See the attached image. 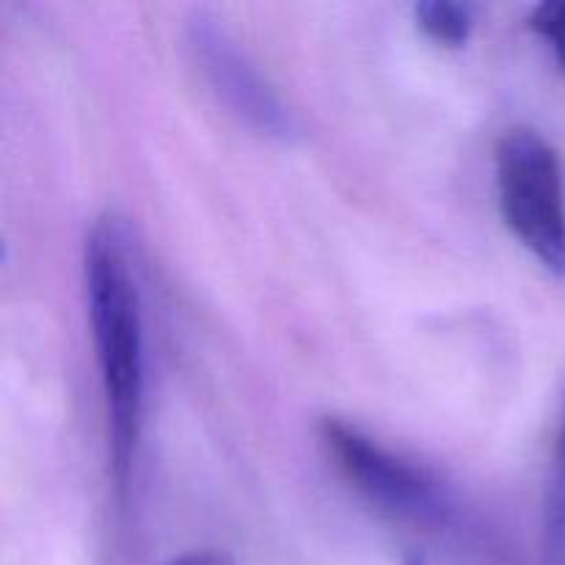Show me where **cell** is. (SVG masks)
Returning a JSON list of instances; mask_svg holds the SVG:
<instances>
[{
	"mask_svg": "<svg viewBox=\"0 0 565 565\" xmlns=\"http://www.w3.org/2000/svg\"><path fill=\"white\" fill-rule=\"evenodd\" d=\"M83 285L108 414L110 472L116 489L125 491L143 428L147 351L132 237L116 213L99 215L88 230L83 246Z\"/></svg>",
	"mask_w": 565,
	"mask_h": 565,
	"instance_id": "6da1fadb",
	"label": "cell"
},
{
	"mask_svg": "<svg viewBox=\"0 0 565 565\" xmlns=\"http://www.w3.org/2000/svg\"><path fill=\"white\" fill-rule=\"evenodd\" d=\"M497 191L505 224L550 274L565 276V171L557 149L533 127L497 141Z\"/></svg>",
	"mask_w": 565,
	"mask_h": 565,
	"instance_id": "7a4b0ae2",
	"label": "cell"
},
{
	"mask_svg": "<svg viewBox=\"0 0 565 565\" xmlns=\"http://www.w3.org/2000/svg\"><path fill=\"white\" fill-rule=\"evenodd\" d=\"M323 445L345 478L384 513L408 522H445L452 511L447 486L419 463L397 456L345 419H326Z\"/></svg>",
	"mask_w": 565,
	"mask_h": 565,
	"instance_id": "3957f363",
	"label": "cell"
},
{
	"mask_svg": "<svg viewBox=\"0 0 565 565\" xmlns=\"http://www.w3.org/2000/svg\"><path fill=\"white\" fill-rule=\"evenodd\" d=\"M191 47L196 53L202 72L207 75L210 86L218 92V97L235 110L241 119L257 127L265 136H274L287 141L296 136V119L281 103L279 94L268 86L257 66L241 53L230 33L215 20L199 17L191 22Z\"/></svg>",
	"mask_w": 565,
	"mask_h": 565,
	"instance_id": "277c9868",
	"label": "cell"
},
{
	"mask_svg": "<svg viewBox=\"0 0 565 565\" xmlns=\"http://www.w3.org/2000/svg\"><path fill=\"white\" fill-rule=\"evenodd\" d=\"M541 565H565V412L561 436H557L555 469H552L550 494L544 508V544Z\"/></svg>",
	"mask_w": 565,
	"mask_h": 565,
	"instance_id": "5b68a950",
	"label": "cell"
},
{
	"mask_svg": "<svg viewBox=\"0 0 565 565\" xmlns=\"http://www.w3.org/2000/svg\"><path fill=\"white\" fill-rule=\"evenodd\" d=\"M419 28L447 47H461L475 28V9L469 3H452V0H428L414 6Z\"/></svg>",
	"mask_w": 565,
	"mask_h": 565,
	"instance_id": "8992f818",
	"label": "cell"
},
{
	"mask_svg": "<svg viewBox=\"0 0 565 565\" xmlns=\"http://www.w3.org/2000/svg\"><path fill=\"white\" fill-rule=\"evenodd\" d=\"M527 22L530 28L550 44L557 64L565 70V0H546V3H539L530 11Z\"/></svg>",
	"mask_w": 565,
	"mask_h": 565,
	"instance_id": "52a82bcc",
	"label": "cell"
},
{
	"mask_svg": "<svg viewBox=\"0 0 565 565\" xmlns=\"http://www.w3.org/2000/svg\"><path fill=\"white\" fill-rule=\"evenodd\" d=\"M163 565H237L235 557L224 550H191L171 557Z\"/></svg>",
	"mask_w": 565,
	"mask_h": 565,
	"instance_id": "ba28073f",
	"label": "cell"
},
{
	"mask_svg": "<svg viewBox=\"0 0 565 565\" xmlns=\"http://www.w3.org/2000/svg\"><path fill=\"white\" fill-rule=\"evenodd\" d=\"M403 565H430V563H428V557H425V555H412Z\"/></svg>",
	"mask_w": 565,
	"mask_h": 565,
	"instance_id": "9c48e42d",
	"label": "cell"
}]
</instances>
